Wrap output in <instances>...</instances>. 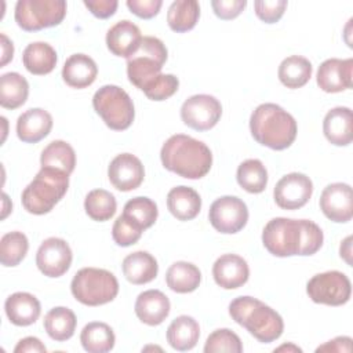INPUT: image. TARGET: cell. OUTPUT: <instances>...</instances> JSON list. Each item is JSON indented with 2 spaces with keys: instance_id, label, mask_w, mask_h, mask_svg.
<instances>
[{
  "instance_id": "f546056e",
  "label": "cell",
  "mask_w": 353,
  "mask_h": 353,
  "mask_svg": "<svg viewBox=\"0 0 353 353\" xmlns=\"http://www.w3.org/2000/svg\"><path fill=\"white\" fill-rule=\"evenodd\" d=\"M44 330L48 336L57 342L68 341L76 331L77 319L73 310L65 306H57L44 316Z\"/></svg>"
},
{
  "instance_id": "ee69618b",
  "label": "cell",
  "mask_w": 353,
  "mask_h": 353,
  "mask_svg": "<svg viewBox=\"0 0 353 353\" xmlns=\"http://www.w3.org/2000/svg\"><path fill=\"white\" fill-rule=\"evenodd\" d=\"M255 14L256 17L263 21L265 23H274L277 22L285 8H287V1L285 0H259L254 3Z\"/></svg>"
},
{
  "instance_id": "f6af8a7d",
  "label": "cell",
  "mask_w": 353,
  "mask_h": 353,
  "mask_svg": "<svg viewBox=\"0 0 353 353\" xmlns=\"http://www.w3.org/2000/svg\"><path fill=\"white\" fill-rule=\"evenodd\" d=\"M245 0H214L211 1V7L215 15L221 19H234L239 17L245 8Z\"/></svg>"
},
{
  "instance_id": "7402d4cb",
  "label": "cell",
  "mask_w": 353,
  "mask_h": 353,
  "mask_svg": "<svg viewBox=\"0 0 353 353\" xmlns=\"http://www.w3.org/2000/svg\"><path fill=\"white\" fill-rule=\"evenodd\" d=\"M323 132L335 146H347L353 139V117L350 108L338 106L327 112L323 120Z\"/></svg>"
},
{
  "instance_id": "ab89813d",
  "label": "cell",
  "mask_w": 353,
  "mask_h": 353,
  "mask_svg": "<svg viewBox=\"0 0 353 353\" xmlns=\"http://www.w3.org/2000/svg\"><path fill=\"white\" fill-rule=\"evenodd\" d=\"M205 353H218V352H229V353H241L243 343L236 332L229 328H219L212 331L204 345Z\"/></svg>"
},
{
  "instance_id": "f5cc1de1",
  "label": "cell",
  "mask_w": 353,
  "mask_h": 353,
  "mask_svg": "<svg viewBox=\"0 0 353 353\" xmlns=\"http://www.w3.org/2000/svg\"><path fill=\"white\" fill-rule=\"evenodd\" d=\"M1 197H3V212H1V219H4V218L8 215V212L12 210V204H11V201H10V199H8V196H7L6 193H3V194H1Z\"/></svg>"
},
{
  "instance_id": "484cf974",
  "label": "cell",
  "mask_w": 353,
  "mask_h": 353,
  "mask_svg": "<svg viewBox=\"0 0 353 353\" xmlns=\"http://www.w3.org/2000/svg\"><path fill=\"white\" fill-rule=\"evenodd\" d=\"M167 208L178 221H192L201 210V197L193 188L175 186L167 194Z\"/></svg>"
},
{
  "instance_id": "9a60e30c",
  "label": "cell",
  "mask_w": 353,
  "mask_h": 353,
  "mask_svg": "<svg viewBox=\"0 0 353 353\" xmlns=\"http://www.w3.org/2000/svg\"><path fill=\"white\" fill-rule=\"evenodd\" d=\"M320 210L332 222L345 223L353 216V192L350 185L335 182L327 185L320 196Z\"/></svg>"
},
{
  "instance_id": "ba28073f",
  "label": "cell",
  "mask_w": 353,
  "mask_h": 353,
  "mask_svg": "<svg viewBox=\"0 0 353 353\" xmlns=\"http://www.w3.org/2000/svg\"><path fill=\"white\" fill-rule=\"evenodd\" d=\"M65 0H18L15 22L26 32H37L59 25L66 15Z\"/></svg>"
},
{
  "instance_id": "277c9868",
  "label": "cell",
  "mask_w": 353,
  "mask_h": 353,
  "mask_svg": "<svg viewBox=\"0 0 353 353\" xmlns=\"http://www.w3.org/2000/svg\"><path fill=\"white\" fill-rule=\"evenodd\" d=\"M69 188V174L58 168L41 167L33 181L23 189V208L34 215L50 212L61 201Z\"/></svg>"
},
{
  "instance_id": "ffe728a7",
  "label": "cell",
  "mask_w": 353,
  "mask_h": 353,
  "mask_svg": "<svg viewBox=\"0 0 353 353\" xmlns=\"http://www.w3.org/2000/svg\"><path fill=\"white\" fill-rule=\"evenodd\" d=\"M135 314L146 325H159L170 314V299L159 290H148L138 295L135 301Z\"/></svg>"
},
{
  "instance_id": "9c48e42d",
  "label": "cell",
  "mask_w": 353,
  "mask_h": 353,
  "mask_svg": "<svg viewBox=\"0 0 353 353\" xmlns=\"http://www.w3.org/2000/svg\"><path fill=\"white\" fill-rule=\"evenodd\" d=\"M263 247L274 256L285 258L301 255L302 226L301 219L273 218L262 230Z\"/></svg>"
},
{
  "instance_id": "db71d44e",
  "label": "cell",
  "mask_w": 353,
  "mask_h": 353,
  "mask_svg": "<svg viewBox=\"0 0 353 353\" xmlns=\"http://www.w3.org/2000/svg\"><path fill=\"white\" fill-rule=\"evenodd\" d=\"M281 350H292V352H301V347L295 346V345H283L277 349H274V352H281Z\"/></svg>"
},
{
  "instance_id": "b9f144b4",
  "label": "cell",
  "mask_w": 353,
  "mask_h": 353,
  "mask_svg": "<svg viewBox=\"0 0 353 353\" xmlns=\"http://www.w3.org/2000/svg\"><path fill=\"white\" fill-rule=\"evenodd\" d=\"M179 87V80L174 74H160L143 88V94L152 101H164L172 97Z\"/></svg>"
},
{
  "instance_id": "7dc6e473",
  "label": "cell",
  "mask_w": 353,
  "mask_h": 353,
  "mask_svg": "<svg viewBox=\"0 0 353 353\" xmlns=\"http://www.w3.org/2000/svg\"><path fill=\"white\" fill-rule=\"evenodd\" d=\"M83 3L91 11V14L99 19L112 17L119 7L116 0H84Z\"/></svg>"
},
{
  "instance_id": "7c38bea8",
  "label": "cell",
  "mask_w": 353,
  "mask_h": 353,
  "mask_svg": "<svg viewBox=\"0 0 353 353\" xmlns=\"http://www.w3.org/2000/svg\"><path fill=\"white\" fill-rule=\"evenodd\" d=\"M222 116L221 102L208 94H196L181 106V119L185 125L196 131H207L216 125Z\"/></svg>"
},
{
  "instance_id": "8d00e7d4",
  "label": "cell",
  "mask_w": 353,
  "mask_h": 353,
  "mask_svg": "<svg viewBox=\"0 0 353 353\" xmlns=\"http://www.w3.org/2000/svg\"><path fill=\"white\" fill-rule=\"evenodd\" d=\"M84 210L91 219L105 222L116 214L117 201L110 192L105 189H94L85 196Z\"/></svg>"
},
{
  "instance_id": "e575fe53",
  "label": "cell",
  "mask_w": 353,
  "mask_h": 353,
  "mask_svg": "<svg viewBox=\"0 0 353 353\" xmlns=\"http://www.w3.org/2000/svg\"><path fill=\"white\" fill-rule=\"evenodd\" d=\"M40 164L41 167L62 170L70 175L76 165L74 149L65 141H52L43 149Z\"/></svg>"
},
{
  "instance_id": "2e32d148",
  "label": "cell",
  "mask_w": 353,
  "mask_h": 353,
  "mask_svg": "<svg viewBox=\"0 0 353 353\" xmlns=\"http://www.w3.org/2000/svg\"><path fill=\"white\" fill-rule=\"evenodd\" d=\"M108 178L110 183L120 192H130L141 186L145 178L142 161L131 154H117L108 167Z\"/></svg>"
},
{
  "instance_id": "d6986e66",
  "label": "cell",
  "mask_w": 353,
  "mask_h": 353,
  "mask_svg": "<svg viewBox=\"0 0 353 353\" xmlns=\"http://www.w3.org/2000/svg\"><path fill=\"white\" fill-rule=\"evenodd\" d=\"M142 41V34L139 28L128 19L116 22L106 33L108 50L123 58H130L137 52Z\"/></svg>"
},
{
  "instance_id": "816d5d0a",
  "label": "cell",
  "mask_w": 353,
  "mask_h": 353,
  "mask_svg": "<svg viewBox=\"0 0 353 353\" xmlns=\"http://www.w3.org/2000/svg\"><path fill=\"white\" fill-rule=\"evenodd\" d=\"M339 254H341V258H343L347 262V265H352V236H347L342 241Z\"/></svg>"
},
{
  "instance_id": "d590c367",
  "label": "cell",
  "mask_w": 353,
  "mask_h": 353,
  "mask_svg": "<svg viewBox=\"0 0 353 353\" xmlns=\"http://www.w3.org/2000/svg\"><path fill=\"white\" fill-rule=\"evenodd\" d=\"M237 183L248 193H262L268 185V171L258 159L244 160L236 172Z\"/></svg>"
},
{
  "instance_id": "f1b7e54d",
  "label": "cell",
  "mask_w": 353,
  "mask_h": 353,
  "mask_svg": "<svg viewBox=\"0 0 353 353\" xmlns=\"http://www.w3.org/2000/svg\"><path fill=\"white\" fill-rule=\"evenodd\" d=\"M165 283L170 290L178 294L193 292L201 283L200 269L186 261L174 262L165 273Z\"/></svg>"
},
{
  "instance_id": "1f68e13d",
  "label": "cell",
  "mask_w": 353,
  "mask_h": 353,
  "mask_svg": "<svg viewBox=\"0 0 353 353\" xmlns=\"http://www.w3.org/2000/svg\"><path fill=\"white\" fill-rule=\"evenodd\" d=\"M80 342L88 353H106L114 347L116 336L110 325L102 321H91L84 325Z\"/></svg>"
},
{
  "instance_id": "d6a6232c",
  "label": "cell",
  "mask_w": 353,
  "mask_h": 353,
  "mask_svg": "<svg viewBox=\"0 0 353 353\" xmlns=\"http://www.w3.org/2000/svg\"><path fill=\"white\" fill-rule=\"evenodd\" d=\"M29 95L28 80L17 73L8 72L0 77V105L4 109H17L22 106Z\"/></svg>"
},
{
  "instance_id": "5b68a950",
  "label": "cell",
  "mask_w": 353,
  "mask_h": 353,
  "mask_svg": "<svg viewBox=\"0 0 353 353\" xmlns=\"http://www.w3.org/2000/svg\"><path fill=\"white\" fill-rule=\"evenodd\" d=\"M70 291L76 301L85 306H99L112 302L119 294L116 276L98 268H83L72 279Z\"/></svg>"
},
{
  "instance_id": "52a82bcc",
  "label": "cell",
  "mask_w": 353,
  "mask_h": 353,
  "mask_svg": "<svg viewBox=\"0 0 353 353\" xmlns=\"http://www.w3.org/2000/svg\"><path fill=\"white\" fill-rule=\"evenodd\" d=\"M92 106L103 123L114 131L127 130L135 117L132 99L114 84L102 85L92 97Z\"/></svg>"
},
{
  "instance_id": "4dcf8cb0",
  "label": "cell",
  "mask_w": 353,
  "mask_h": 353,
  "mask_svg": "<svg viewBox=\"0 0 353 353\" xmlns=\"http://www.w3.org/2000/svg\"><path fill=\"white\" fill-rule=\"evenodd\" d=\"M313 66L310 61L301 55H291L281 61L277 76L283 85L287 88H301L312 77Z\"/></svg>"
},
{
  "instance_id": "836d02e7",
  "label": "cell",
  "mask_w": 353,
  "mask_h": 353,
  "mask_svg": "<svg viewBox=\"0 0 353 353\" xmlns=\"http://www.w3.org/2000/svg\"><path fill=\"white\" fill-rule=\"evenodd\" d=\"M200 18V6L196 0L172 1L167 11V23L171 30L183 33L192 30Z\"/></svg>"
},
{
  "instance_id": "6da1fadb",
  "label": "cell",
  "mask_w": 353,
  "mask_h": 353,
  "mask_svg": "<svg viewBox=\"0 0 353 353\" xmlns=\"http://www.w3.org/2000/svg\"><path fill=\"white\" fill-rule=\"evenodd\" d=\"M160 159L165 170L188 179L205 176L212 165L210 148L185 134L171 135L161 146Z\"/></svg>"
},
{
  "instance_id": "ac0fdd59",
  "label": "cell",
  "mask_w": 353,
  "mask_h": 353,
  "mask_svg": "<svg viewBox=\"0 0 353 353\" xmlns=\"http://www.w3.org/2000/svg\"><path fill=\"white\" fill-rule=\"evenodd\" d=\"M212 276L221 288L236 290L248 281L250 268L243 256L223 254L214 262Z\"/></svg>"
},
{
  "instance_id": "11a10c76",
  "label": "cell",
  "mask_w": 353,
  "mask_h": 353,
  "mask_svg": "<svg viewBox=\"0 0 353 353\" xmlns=\"http://www.w3.org/2000/svg\"><path fill=\"white\" fill-rule=\"evenodd\" d=\"M0 120H1V121H3V124H4V132H3V142H4V139H6V134H7V119H6V117H1Z\"/></svg>"
},
{
  "instance_id": "60d3db41",
  "label": "cell",
  "mask_w": 353,
  "mask_h": 353,
  "mask_svg": "<svg viewBox=\"0 0 353 353\" xmlns=\"http://www.w3.org/2000/svg\"><path fill=\"white\" fill-rule=\"evenodd\" d=\"M142 233L143 229L124 214L117 216L112 228V237L114 243L120 247H128L135 244L141 239Z\"/></svg>"
},
{
  "instance_id": "74e56055",
  "label": "cell",
  "mask_w": 353,
  "mask_h": 353,
  "mask_svg": "<svg viewBox=\"0 0 353 353\" xmlns=\"http://www.w3.org/2000/svg\"><path fill=\"white\" fill-rule=\"evenodd\" d=\"M29 250L28 237L22 232L6 233L0 240V262L3 266L12 268L22 262Z\"/></svg>"
},
{
  "instance_id": "c3c4849f",
  "label": "cell",
  "mask_w": 353,
  "mask_h": 353,
  "mask_svg": "<svg viewBox=\"0 0 353 353\" xmlns=\"http://www.w3.org/2000/svg\"><path fill=\"white\" fill-rule=\"evenodd\" d=\"M47 347L36 336H26L21 339L14 347V353H46Z\"/></svg>"
},
{
  "instance_id": "3957f363",
  "label": "cell",
  "mask_w": 353,
  "mask_h": 353,
  "mask_svg": "<svg viewBox=\"0 0 353 353\" xmlns=\"http://www.w3.org/2000/svg\"><path fill=\"white\" fill-rule=\"evenodd\" d=\"M229 314L262 343L279 339L284 330L281 316L254 296L234 298L229 305Z\"/></svg>"
},
{
  "instance_id": "8992f818",
  "label": "cell",
  "mask_w": 353,
  "mask_h": 353,
  "mask_svg": "<svg viewBox=\"0 0 353 353\" xmlns=\"http://www.w3.org/2000/svg\"><path fill=\"white\" fill-rule=\"evenodd\" d=\"M167 55V48L160 39L153 36L142 37L137 52L127 59V76L130 83L143 91L149 83L161 74Z\"/></svg>"
},
{
  "instance_id": "603a6c76",
  "label": "cell",
  "mask_w": 353,
  "mask_h": 353,
  "mask_svg": "<svg viewBox=\"0 0 353 353\" xmlns=\"http://www.w3.org/2000/svg\"><path fill=\"white\" fill-rule=\"evenodd\" d=\"M8 320L18 327H28L40 317L41 306L39 299L29 292H14L4 302Z\"/></svg>"
},
{
  "instance_id": "5bb4252c",
  "label": "cell",
  "mask_w": 353,
  "mask_h": 353,
  "mask_svg": "<svg viewBox=\"0 0 353 353\" xmlns=\"http://www.w3.org/2000/svg\"><path fill=\"white\" fill-rule=\"evenodd\" d=\"M72 259L73 254L69 244L59 237L46 239L36 252V265L47 277L63 276L69 270Z\"/></svg>"
},
{
  "instance_id": "30bf717a",
  "label": "cell",
  "mask_w": 353,
  "mask_h": 353,
  "mask_svg": "<svg viewBox=\"0 0 353 353\" xmlns=\"http://www.w3.org/2000/svg\"><path fill=\"white\" fill-rule=\"evenodd\" d=\"M306 292L314 303L342 306L352 295L349 277L338 270H328L314 274L306 284Z\"/></svg>"
},
{
  "instance_id": "e0dca14e",
  "label": "cell",
  "mask_w": 353,
  "mask_h": 353,
  "mask_svg": "<svg viewBox=\"0 0 353 353\" xmlns=\"http://www.w3.org/2000/svg\"><path fill=\"white\" fill-rule=\"evenodd\" d=\"M353 59L330 58L325 59L317 69V85L324 92H342L353 85Z\"/></svg>"
},
{
  "instance_id": "4316f807",
  "label": "cell",
  "mask_w": 353,
  "mask_h": 353,
  "mask_svg": "<svg viewBox=\"0 0 353 353\" xmlns=\"http://www.w3.org/2000/svg\"><path fill=\"white\" fill-rule=\"evenodd\" d=\"M199 338L200 325L192 316L188 314H182L174 319L167 328V342L172 349L178 352L193 349L197 345Z\"/></svg>"
},
{
  "instance_id": "4fadbf2b",
  "label": "cell",
  "mask_w": 353,
  "mask_h": 353,
  "mask_svg": "<svg viewBox=\"0 0 353 353\" xmlns=\"http://www.w3.org/2000/svg\"><path fill=\"white\" fill-rule=\"evenodd\" d=\"M313 193L312 179L302 172H291L279 179L274 186L273 197L283 210L302 208Z\"/></svg>"
},
{
  "instance_id": "8fae6325",
  "label": "cell",
  "mask_w": 353,
  "mask_h": 353,
  "mask_svg": "<svg viewBox=\"0 0 353 353\" xmlns=\"http://www.w3.org/2000/svg\"><path fill=\"white\" fill-rule=\"evenodd\" d=\"M210 223L223 234L240 232L248 221L247 204L236 196H222L216 199L208 211Z\"/></svg>"
},
{
  "instance_id": "d4e9b609",
  "label": "cell",
  "mask_w": 353,
  "mask_h": 353,
  "mask_svg": "<svg viewBox=\"0 0 353 353\" xmlns=\"http://www.w3.org/2000/svg\"><path fill=\"white\" fill-rule=\"evenodd\" d=\"M123 274L127 281L141 285L150 283L159 273L156 258L148 251H135L123 259Z\"/></svg>"
},
{
  "instance_id": "7a4b0ae2",
  "label": "cell",
  "mask_w": 353,
  "mask_h": 353,
  "mask_svg": "<svg viewBox=\"0 0 353 353\" xmlns=\"http://www.w3.org/2000/svg\"><path fill=\"white\" fill-rule=\"evenodd\" d=\"M252 138L273 150L290 148L298 132L295 119L276 103H262L255 108L250 117Z\"/></svg>"
},
{
  "instance_id": "83f0119b",
  "label": "cell",
  "mask_w": 353,
  "mask_h": 353,
  "mask_svg": "<svg viewBox=\"0 0 353 353\" xmlns=\"http://www.w3.org/2000/svg\"><path fill=\"white\" fill-rule=\"evenodd\" d=\"M58 57L57 51L44 41H34L25 47L22 62L26 70L36 76H44L54 70Z\"/></svg>"
},
{
  "instance_id": "f907efd6",
  "label": "cell",
  "mask_w": 353,
  "mask_h": 353,
  "mask_svg": "<svg viewBox=\"0 0 353 353\" xmlns=\"http://www.w3.org/2000/svg\"><path fill=\"white\" fill-rule=\"evenodd\" d=\"M0 39H1V61H0V68L6 66L14 57V46H12V41L4 34L1 33L0 34Z\"/></svg>"
},
{
  "instance_id": "681fc988",
  "label": "cell",
  "mask_w": 353,
  "mask_h": 353,
  "mask_svg": "<svg viewBox=\"0 0 353 353\" xmlns=\"http://www.w3.org/2000/svg\"><path fill=\"white\" fill-rule=\"evenodd\" d=\"M350 350H352L350 336H336L316 349V352H336V353H341V352L349 353Z\"/></svg>"
},
{
  "instance_id": "7bdbcfd3",
  "label": "cell",
  "mask_w": 353,
  "mask_h": 353,
  "mask_svg": "<svg viewBox=\"0 0 353 353\" xmlns=\"http://www.w3.org/2000/svg\"><path fill=\"white\" fill-rule=\"evenodd\" d=\"M301 226H302V250L301 255L307 256L316 254L324 241V234L323 230L317 223L309 219H301Z\"/></svg>"
},
{
  "instance_id": "cb8c5ba5",
  "label": "cell",
  "mask_w": 353,
  "mask_h": 353,
  "mask_svg": "<svg viewBox=\"0 0 353 353\" xmlns=\"http://www.w3.org/2000/svg\"><path fill=\"white\" fill-rule=\"evenodd\" d=\"M98 74L95 61L85 54L70 55L62 68L63 81L73 88H85L91 85Z\"/></svg>"
},
{
  "instance_id": "bcb514c9",
  "label": "cell",
  "mask_w": 353,
  "mask_h": 353,
  "mask_svg": "<svg viewBox=\"0 0 353 353\" xmlns=\"http://www.w3.org/2000/svg\"><path fill=\"white\" fill-rule=\"evenodd\" d=\"M130 11L142 19H150L156 17L163 6L161 0H127Z\"/></svg>"
},
{
  "instance_id": "f35d334b",
  "label": "cell",
  "mask_w": 353,
  "mask_h": 353,
  "mask_svg": "<svg viewBox=\"0 0 353 353\" xmlns=\"http://www.w3.org/2000/svg\"><path fill=\"white\" fill-rule=\"evenodd\" d=\"M123 214L128 216L131 221H134L143 230H146L154 225L159 215V210L157 204L152 199L138 196L125 203Z\"/></svg>"
},
{
  "instance_id": "44dd1931",
  "label": "cell",
  "mask_w": 353,
  "mask_h": 353,
  "mask_svg": "<svg viewBox=\"0 0 353 353\" xmlns=\"http://www.w3.org/2000/svg\"><path fill=\"white\" fill-rule=\"evenodd\" d=\"M52 128V116L41 109L25 110L17 120V135L25 143H36L44 139Z\"/></svg>"
}]
</instances>
